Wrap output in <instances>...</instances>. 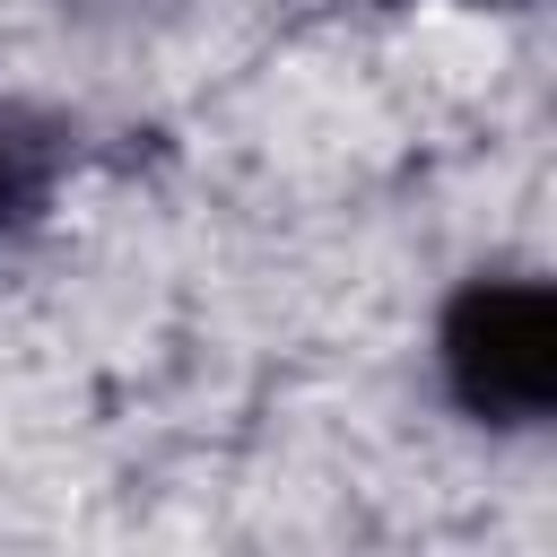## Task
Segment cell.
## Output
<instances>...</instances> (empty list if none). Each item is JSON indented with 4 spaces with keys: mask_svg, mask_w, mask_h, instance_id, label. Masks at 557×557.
Wrapping results in <instances>:
<instances>
[{
    "mask_svg": "<svg viewBox=\"0 0 557 557\" xmlns=\"http://www.w3.org/2000/svg\"><path fill=\"white\" fill-rule=\"evenodd\" d=\"M444 374L479 426H540L557 409V296L540 278H470L444 313Z\"/></svg>",
    "mask_w": 557,
    "mask_h": 557,
    "instance_id": "6da1fadb",
    "label": "cell"
},
{
    "mask_svg": "<svg viewBox=\"0 0 557 557\" xmlns=\"http://www.w3.org/2000/svg\"><path fill=\"white\" fill-rule=\"evenodd\" d=\"M52 174H61V139H52V122L0 104V235H17V226L52 200Z\"/></svg>",
    "mask_w": 557,
    "mask_h": 557,
    "instance_id": "7a4b0ae2",
    "label": "cell"
}]
</instances>
